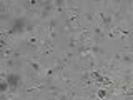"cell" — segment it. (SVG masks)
Instances as JSON below:
<instances>
[{
  "instance_id": "cell-1",
  "label": "cell",
  "mask_w": 133,
  "mask_h": 100,
  "mask_svg": "<svg viewBox=\"0 0 133 100\" xmlns=\"http://www.w3.org/2000/svg\"><path fill=\"white\" fill-rule=\"evenodd\" d=\"M9 82L12 83L13 87H15V85H17V77H10V78H9Z\"/></svg>"
}]
</instances>
